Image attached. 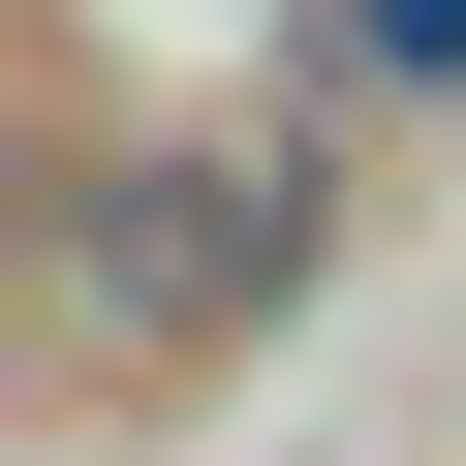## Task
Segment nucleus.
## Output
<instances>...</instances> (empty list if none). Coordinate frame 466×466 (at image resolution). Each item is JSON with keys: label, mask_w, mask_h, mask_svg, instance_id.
Masks as SVG:
<instances>
[{"label": "nucleus", "mask_w": 466, "mask_h": 466, "mask_svg": "<svg viewBox=\"0 0 466 466\" xmlns=\"http://www.w3.org/2000/svg\"><path fill=\"white\" fill-rule=\"evenodd\" d=\"M311 249H342V156L311 125H125L94 218H63V342L94 373H187V342L311 311Z\"/></svg>", "instance_id": "obj_1"}, {"label": "nucleus", "mask_w": 466, "mask_h": 466, "mask_svg": "<svg viewBox=\"0 0 466 466\" xmlns=\"http://www.w3.org/2000/svg\"><path fill=\"white\" fill-rule=\"evenodd\" d=\"M311 94L342 125H466V0H311Z\"/></svg>", "instance_id": "obj_2"}]
</instances>
